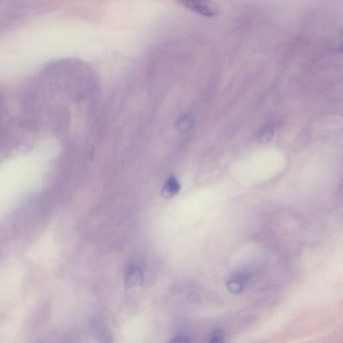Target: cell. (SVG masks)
<instances>
[{"instance_id":"obj_1","label":"cell","mask_w":343,"mask_h":343,"mask_svg":"<svg viewBox=\"0 0 343 343\" xmlns=\"http://www.w3.org/2000/svg\"><path fill=\"white\" fill-rule=\"evenodd\" d=\"M188 10L205 17H215L218 15L219 10L211 0H177Z\"/></svg>"},{"instance_id":"obj_2","label":"cell","mask_w":343,"mask_h":343,"mask_svg":"<svg viewBox=\"0 0 343 343\" xmlns=\"http://www.w3.org/2000/svg\"><path fill=\"white\" fill-rule=\"evenodd\" d=\"M180 185L174 176H170L166 181L163 189V195L166 198H172L179 193Z\"/></svg>"},{"instance_id":"obj_3","label":"cell","mask_w":343,"mask_h":343,"mask_svg":"<svg viewBox=\"0 0 343 343\" xmlns=\"http://www.w3.org/2000/svg\"><path fill=\"white\" fill-rule=\"evenodd\" d=\"M192 119L191 117L189 116H184L181 118L178 123H177V127L179 128V130L182 131H187L191 128L192 126Z\"/></svg>"},{"instance_id":"obj_4","label":"cell","mask_w":343,"mask_h":343,"mask_svg":"<svg viewBox=\"0 0 343 343\" xmlns=\"http://www.w3.org/2000/svg\"><path fill=\"white\" fill-rule=\"evenodd\" d=\"M212 338H213V340H211L212 342H221L223 336L219 333H215Z\"/></svg>"}]
</instances>
